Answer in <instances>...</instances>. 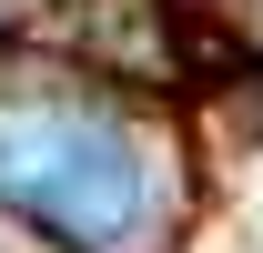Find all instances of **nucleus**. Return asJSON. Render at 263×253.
<instances>
[{"mask_svg":"<svg viewBox=\"0 0 263 253\" xmlns=\"http://www.w3.org/2000/svg\"><path fill=\"white\" fill-rule=\"evenodd\" d=\"M0 203L71 253H122L152 213V152L91 101H0Z\"/></svg>","mask_w":263,"mask_h":253,"instance_id":"1","label":"nucleus"}]
</instances>
